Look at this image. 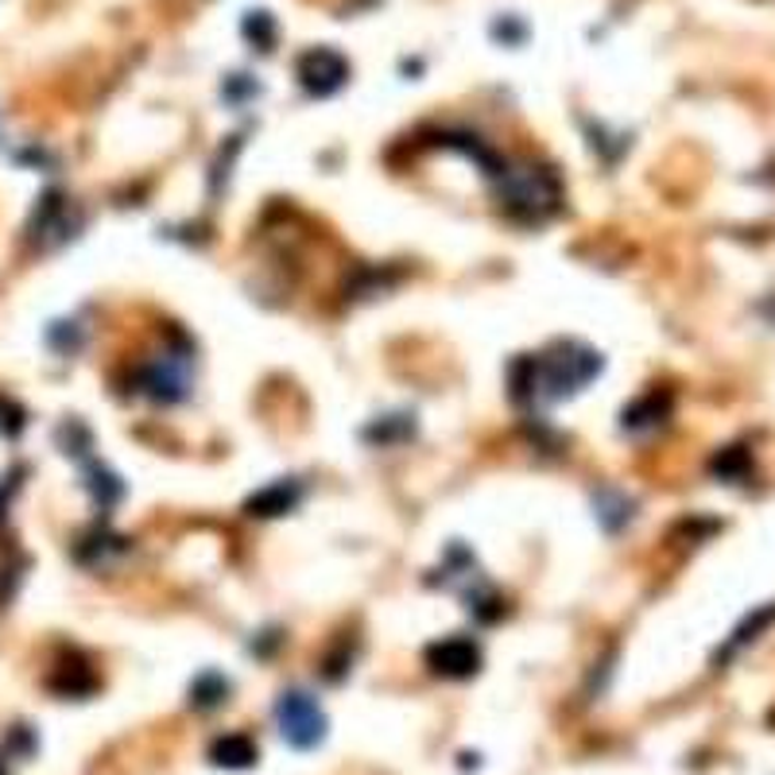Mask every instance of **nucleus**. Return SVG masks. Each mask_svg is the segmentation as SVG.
Instances as JSON below:
<instances>
[{
	"label": "nucleus",
	"mask_w": 775,
	"mask_h": 775,
	"mask_svg": "<svg viewBox=\"0 0 775 775\" xmlns=\"http://www.w3.org/2000/svg\"><path fill=\"white\" fill-rule=\"evenodd\" d=\"M713 474L726 477V481H741V477H749V474H752V457H749V450H744V446H729V450H721V454L713 457Z\"/></svg>",
	"instance_id": "10"
},
{
	"label": "nucleus",
	"mask_w": 775,
	"mask_h": 775,
	"mask_svg": "<svg viewBox=\"0 0 775 775\" xmlns=\"http://www.w3.org/2000/svg\"><path fill=\"white\" fill-rule=\"evenodd\" d=\"M523 365L531 368V384H523V388H531V396H571L594 380L601 357L594 350H582V345H558L555 353H543V357L523 361ZM523 388H516V396Z\"/></svg>",
	"instance_id": "1"
},
{
	"label": "nucleus",
	"mask_w": 775,
	"mask_h": 775,
	"mask_svg": "<svg viewBox=\"0 0 775 775\" xmlns=\"http://www.w3.org/2000/svg\"><path fill=\"white\" fill-rule=\"evenodd\" d=\"M772 617H775V609H767V612H756V617H752L749 624H744V629L737 632L733 640H729V647H726V652H737V647H744V644H749V640H756V632H760V629H767V620H772Z\"/></svg>",
	"instance_id": "12"
},
{
	"label": "nucleus",
	"mask_w": 775,
	"mask_h": 775,
	"mask_svg": "<svg viewBox=\"0 0 775 775\" xmlns=\"http://www.w3.org/2000/svg\"><path fill=\"white\" fill-rule=\"evenodd\" d=\"M663 416H667V396L660 400V392H652L624 411V431H652L663 423Z\"/></svg>",
	"instance_id": "7"
},
{
	"label": "nucleus",
	"mask_w": 775,
	"mask_h": 775,
	"mask_svg": "<svg viewBox=\"0 0 775 775\" xmlns=\"http://www.w3.org/2000/svg\"><path fill=\"white\" fill-rule=\"evenodd\" d=\"M225 694H229V683H225L221 675H213V671H210V675H202V678L195 683V690H190V702L202 706V710H210V706H218L221 698H225Z\"/></svg>",
	"instance_id": "11"
},
{
	"label": "nucleus",
	"mask_w": 775,
	"mask_h": 775,
	"mask_svg": "<svg viewBox=\"0 0 775 775\" xmlns=\"http://www.w3.org/2000/svg\"><path fill=\"white\" fill-rule=\"evenodd\" d=\"M276 721L279 733L295 749H314L326 737V713L319 710V702L302 690H287L276 702Z\"/></svg>",
	"instance_id": "3"
},
{
	"label": "nucleus",
	"mask_w": 775,
	"mask_h": 775,
	"mask_svg": "<svg viewBox=\"0 0 775 775\" xmlns=\"http://www.w3.org/2000/svg\"><path fill=\"white\" fill-rule=\"evenodd\" d=\"M299 78L314 98H330L334 90H342V82L350 78V63L337 51L314 47L299 58Z\"/></svg>",
	"instance_id": "4"
},
{
	"label": "nucleus",
	"mask_w": 775,
	"mask_h": 775,
	"mask_svg": "<svg viewBox=\"0 0 775 775\" xmlns=\"http://www.w3.org/2000/svg\"><path fill=\"white\" fill-rule=\"evenodd\" d=\"M210 756H213V764L218 767H248L256 760V749H253V741L248 737H221L218 744L210 749Z\"/></svg>",
	"instance_id": "8"
},
{
	"label": "nucleus",
	"mask_w": 775,
	"mask_h": 775,
	"mask_svg": "<svg viewBox=\"0 0 775 775\" xmlns=\"http://www.w3.org/2000/svg\"><path fill=\"white\" fill-rule=\"evenodd\" d=\"M245 32H248V40H256L264 51H268V43H272V20H268V12H253V16H248V24H245Z\"/></svg>",
	"instance_id": "13"
},
{
	"label": "nucleus",
	"mask_w": 775,
	"mask_h": 775,
	"mask_svg": "<svg viewBox=\"0 0 775 775\" xmlns=\"http://www.w3.org/2000/svg\"><path fill=\"white\" fill-rule=\"evenodd\" d=\"M299 500V485L295 481H279V485H272V489H264L261 497H253V516H279V512H287V508Z\"/></svg>",
	"instance_id": "9"
},
{
	"label": "nucleus",
	"mask_w": 775,
	"mask_h": 775,
	"mask_svg": "<svg viewBox=\"0 0 775 775\" xmlns=\"http://www.w3.org/2000/svg\"><path fill=\"white\" fill-rule=\"evenodd\" d=\"M500 198H505L508 213L520 221H543L555 213L558 206V179L543 167H516V171H500Z\"/></svg>",
	"instance_id": "2"
},
{
	"label": "nucleus",
	"mask_w": 775,
	"mask_h": 775,
	"mask_svg": "<svg viewBox=\"0 0 775 775\" xmlns=\"http://www.w3.org/2000/svg\"><path fill=\"white\" fill-rule=\"evenodd\" d=\"M427 663L446 678H469L481 667V652L469 636H450L427 652Z\"/></svg>",
	"instance_id": "6"
},
{
	"label": "nucleus",
	"mask_w": 775,
	"mask_h": 775,
	"mask_svg": "<svg viewBox=\"0 0 775 775\" xmlns=\"http://www.w3.org/2000/svg\"><path fill=\"white\" fill-rule=\"evenodd\" d=\"M187 384H190V361L179 357V353H164V357H155L144 373V392L155 396V400H182L187 396Z\"/></svg>",
	"instance_id": "5"
}]
</instances>
